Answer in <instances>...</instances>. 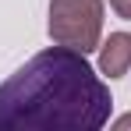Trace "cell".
<instances>
[{
  "instance_id": "277c9868",
  "label": "cell",
  "mask_w": 131,
  "mask_h": 131,
  "mask_svg": "<svg viewBox=\"0 0 131 131\" xmlns=\"http://www.w3.org/2000/svg\"><path fill=\"white\" fill-rule=\"evenodd\" d=\"M110 7H113L124 21H131V0H110Z\"/></svg>"
},
{
  "instance_id": "6da1fadb",
  "label": "cell",
  "mask_w": 131,
  "mask_h": 131,
  "mask_svg": "<svg viewBox=\"0 0 131 131\" xmlns=\"http://www.w3.org/2000/svg\"><path fill=\"white\" fill-rule=\"evenodd\" d=\"M113 96L89 53L46 46L0 82V131H99Z\"/></svg>"
},
{
  "instance_id": "7a4b0ae2",
  "label": "cell",
  "mask_w": 131,
  "mask_h": 131,
  "mask_svg": "<svg viewBox=\"0 0 131 131\" xmlns=\"http://www.w3.org/2000/svg\"><path fill=\"white\" fill-rule=\"evenodd\" d=\"M103 0H50V39L71 50L92 53L103 43Z\"/></svg>"
},
{
  "instance_id": "5b68a950",
  "label": "cell",
  "mask_w": 131,
  "mask_h": 131,
  "mask_svg": "<svg viewBox=\"0 0 131 131\" xmlns=\"http://www.w3.org/2000/svg\"><path fill=\"white\" fill-rule=\"evenodd\" d=\"M113 128H131V113H124V117H117V121H113Z\"/></svg>"
},
{
  "instance_id": "3957f363",
  "label": "cell",
  "mask_w": 131,
  "mask_h": 131,
  "mask_svg": "<svg viewBox=\"0 0 131 131\" xmlns=\"http://www.w3.org/2000/svg\"><path fill=\"white\" fill-rule=\"evenodd\" d=\"M99 74L117 82L121 74L131 71V32H110L99 43Z\"/></svg>"
}]
</instances>
